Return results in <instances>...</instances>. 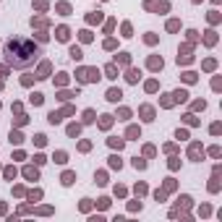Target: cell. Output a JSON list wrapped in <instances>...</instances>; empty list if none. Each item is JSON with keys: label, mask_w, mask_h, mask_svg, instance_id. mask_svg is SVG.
Wrapping results in <instances>:
<instances>
[{"label": "cell", "mask_w": 222, "mask_h": 222, "mask_svg": "<svg viewBox=\"0 0 222 222\" xmlns=\"http://www.w3.org/2000/svg\"><path fill=\"white\" fill-rule=\"evenodd\" d=\"M37 55H39V47L34 42H26V39H11L5 44V60H8L13 68H29Z\"/></svg>", "instance_id": "obj_1"}, {"label": "cell", "mask_w": 222, "mask_h": 222, "mask_svg": "<svg viewBox=\"0 0 222 222\" xmlns=\"http://www.w3.org/2000/svg\"><path fill=\"white\" fill-rule=\"evenodd\" d=\"M107 99H110V102H118V99H120V92H118V89H113V92L107 94Z\"/></svg>", "instance_id": "obj_2"}, {"label": "cell", "mask_w": 222, "mask_h": 222, "mask_svg": "<svg viewBox=\"0 0 222 222\" xmlns=\"http://www.w3.org/2000/svg\"><path fill=\"white\" fill-rule=\"evenodd\" d=\"M68 37V29H58V39H65Z\"/></svg>", "instance_id": "obj_3"}]
</instances>
